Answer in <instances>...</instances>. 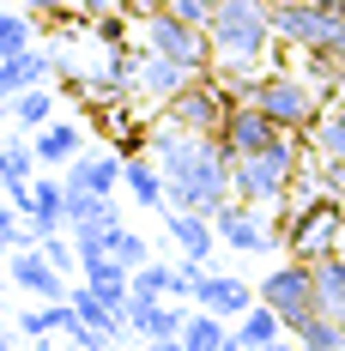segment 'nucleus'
<instances>
[{"instance_id":"nucleus-3","label":"nucleus","mask_w":345,"mask_h":351,"mask_svg":"<svg viewBox=\"0 0 345 351\" xmlns=\"http://www.w3.org/2000/svg\"><path fill=\"white\" fill-rule=\"evenodd\" d=\"M212 36V67H267V49H273V6L267 0H218V12L206 19Z\"/></svg>"},{"instance_id":"nucleus-22","label":"nucleus","mask_w":345,"mask_h":351,"mask_svg":"<svg viewBox=\"0 0 345 351\" xmlns=\"http://www.w3.org/2000/svg\"><path fill=\"white\" fill-rule=\"evenodd\" d=\"M230 333H237V339H242L248 351H267L273 339H285L291 327H285V315H278L273 303H254L248 315H237V321H230Z\"/></svg>"},{"instance_id":"nucleus-14","label":"nucleus","mask_w":345,"mask_h":351,"mask_svg":"<svg viewBox=\"0 0 345 351\" xmlns=\"http://www.w3.org/2000/svg\"><path fill=\"white\" fill-rule=\"evenodd\" d=\"M194 303L212 309V315H224V321H237V315H248V309L261 303V291L242 279V273H206L200 291H194Z\"/></svg>"},{"instance_id":"nucleus-19","label":"nucleus","mask_w":345,"mask_h":351,"mask_svg":"<svg viewBox=\"0 0 345 351\" xmlns=\"http://www.w3.org/2000/svg\"><path fill=\"white\" fill-rule=\"evenodd\" d=\"M121 164H128V158H121V152H79V158H73L67 170V188H91V194H115V188H121Z\"/></svg>"},{"instance_id":"nucleus-12","label":"nucleus","mask_w":345,"mask_h":351,"mask_svg":"<svg viewBox=\"0 0 345 351\" xmlns=\"http://www.w3.org/2000/svg\"><path fill=\"white\" fill-rule=\"evenodd\" d=\"M285 128H278L273 115L261 104H230V115H224V128H218V140H224V152L230 158H248V152H267V145L278 140Z\"/></svg>"},{"instance_id":"nucleus-15","label":"nucleus","mask_w":345,"mask_h":351,"mask_svg":"<svg viewBox=\"0 0 345 351\" xmlns=\"http://www.w3.org/2000/svg\"><path fill=\"white\" fill-rule=\"evenodd\" d=\"M182 321L188 309L176 303V297H128V327H134V339H176L182 333Z\"/></svg>"},{"instance_id":"nucleus-2","label":"nucleus","mask_w":345,"mask_h":351,"mask_svg":"<svg viewBox=\"0 0 345 351\" xmlns=\"http://www.w3.org/2000/svg\"><path fill=\"white\" fill-rule=\"evenodd\" d=\"M303 170H309V134H278L267 152H248V158L230 164V188L248 206L278 212L291 200V188L303 182Z\"/></svg>"},{"instance_id":"nucleus-20","label":"nucleus","mask_w":345,"mask_h":351,"mask_svg":"<svg viewBox=\"0 0 345 351\" xmlns=\"http://www.w3.org/2000/svg\"><path fill=\"white\" fill-rule=\"evenodd\" d=\"M31 145H36V158H43V170H61V164H73V158L85 152V128L55 115L49 128H36V134H31Z\"/></svg>"},{"instance_id":"nucleus-34","label":"nucleus","mask_w":345,"mask_h":351,"mask_svg":"<svg viewBox=\"0 0 345 351\" xmlns=\"http://www.w3.org/2000/svg\"><path fill=\"white\" fill-rule=\"evenodd\" d=\"M158 6H170V12H182V19H194V25H206L212 12H218V0H158Z\"/></svg>"},{"instance_id":"nucleus-11","label":"nucleus","mask_w":345,"mask_h":351,"mask_svg":"<svg viewBox=\"0 0 345 351\" xmlns=\"http://www.w3.org/2000/svg\"><path fill=\"white\" fill-rule=\"evenodd\" d=\"M6 273H12V285H19V291H31L36 303H55V297H67V285H73L67 273L49 261V248H43V243L12 248V254H6Z\"/></svg>"},{"instance_id":"nucleus-9","label":"nucleus","mask_w":345,"mask_h":351,"mask_svg":"<svg viewBox=\"0 0 345 351\" xmlns=\"http://www.w3.org/2000/svg\"><path fill=\"white\" fill-rule=\"evenodd\" d=\"M261 291V303H273L285 327H303V321L321 309L315 303V261H297V254H285L278 267H267V279L254 285Z\"/></svg>"},{"instance_id":"nucleus-32","label":"nucleus","mask_w":345,"mask_h":351,"mask_svg":"<svg viewBox=\"0 0 345 351\" xmlns=\"http://www.w3.org/2000/svg\"><path fill=\"white\" fill-rule=\"evenodd\" d=\"M309 182L327 188L333 200H345V158H309Z\"/></svg>"},{"instance_id":"nucleus-43","label":"nucleus","mask_w":345,"mask_h":351,"mask_svg":"<svg viewBox=\"0 0 345 351\" xmlns=\"http://www.w3.org/2000/svg\"><path fill=\"white\" fill-rule=\"evenodd\" d=\"M0 285H12V273H6V248H0Z\"/></svg>"},{"instance_id":"nucleus-36","label":"nucleus","mask_w":345,"mask_h":351,"mask_svg":"<svg viewBox=\"0 0 345 351\" xmlns=\"http://www.w3.org/2000/svg\"><path fill=\"white\" fill-rule=\"evenodd\" d=\"M128 0H79V19H104V12H121Z\"/></svg>"},{"instance_id":"nucleus-31","label":"nucleus","mask_w":345,"mask_h":351,"mask_svg":"<svg viewBox=\"0 0 345 351\" xmlns=\"http://www.w3.org/2000/svg\"><path fill=\"white\" fill-rule=\"evenodd\" d=\"M170 291H176V267H164V261L134 267V297H170Z\"/></svg>"},{"instance_id":"nucleus-30","label":"nucleus","mask_w":345,"mask_h":351,"mask_svg":"<svg viewBox=\"0 0 345 351\" xmlns=\"http://www.w3.org/2000/svg\"><path fill=\"white\" fill-rule=\"evenodd\" d=\"M104 254H115V261H121V267H145V261H152V243H145V237H139L134 224H121V230H115V237H109V248Z\"/></svg>"},{"instance_id":"nucleus-17","label":"nucleus","mask_w":345,"mask_h":351,"mask_svg":"<svg viewBox=\"0 0 345 351\" xmlns=\"http://www.w3.org/2000/svg\"><path fill=\"white\" fill-rule=\"evenodd\" d=\"M121 188L134 194L139 212H164V206H170V188H164V170H158L152 152H128V164H121Z\"/></svg>"},{"instance_id":"nucleus-44","label":"nucleus","mask_w":345,"mask_h":351,"mask_svg":"<svg viewBox=\"0 0 345 351\" xmlns=\"http://www.w3.org/2000/svg\"><path fill=\"white\" fill-rule=\"evenodd\" d=\"M224 351H248V346H242V339H237V333H230V339H224Z\"/></svg>"},{"instance_id":"nucleus-8","label":"nucleus","mask_w":345,"mask_h":351,"mask_svg":"<svg viewBox=\"0 0 345 351\" xmlns=\"http://www.w3.org/2000/svg\"><path fill=\"white\" fill-rule=\"evenodd\" d=\"M224 115H230V91H224L212 73L188 79L170 104L158 109V121H164V128H188V134H218V128H224Z\"/></svg>"},{"instance_id":"nucleus-28","label":"nucleus","mask_w":345,"mask_h":351,"mask_svg":"<svg viewBox=\"0 0 345 351\" xmlns=\"http://www.w3.org/2000/svg\"><path fill=\"white\" fill-rule=\"evenodd\" d=\"M291 333H297V346H303V351H345V321L321 315V309H315L303 327H291Z\"/></svg>"},{"instance_id":"nucleus-26","label":"nucleus","mask_w":345,"mask_h":351,"mask_svg":"<svg viewBox=\"0 0 345 351\" xmlns=\"http://www.w3.org/2000/svg\"><path fill=\"white\" fill-rule=\"evenodd\" d=\"M49 121H55V85H31V91L12 97V128H19V134H36V128H49Z\"/></svg>"},{"instance_id":"nucleus-42","label":"nucleus","mask_w":345,"mask_h":351,"mask_svg":"<svg viewBox=\"0 0 345 351\" xmlns=\"http://www.w3.org/2000/svg\"><path fill=\"white\" fill-rule=\"evenodd\" d=\"M0 188H6V140H0Z\"/></svg>"},{"instance_id":"nucleus-23","label":"nucleus","mask_w":345,"mask_h":351,"mask_svg":"<svg viewBox=\"0 0 345 351\" xmlns=\"http://www.w3.org/2000/svg\"><path fill=\"white\" fill-rule=\"evenodd\" d=\"M309 152L315 158H345V91H333L321 104V121L309 128Z\"/></svg>"},{"instance_id":"nucleus-41","label":"nucleus","mask_w":345,"mask_h":351,"mask_svg":"<svg viewBox=\"0 0 345 351\" xmlns=\"http://www.w3.org/2000/svg\"><path fill=\"white\" fill-rule=\"evenodd\" d=\"M85 351H115V339H91V346H85Z\"/></svg>"},{"instance_id":"nucleus-21","label":"nucleus","mask_w":345,"mask_h":351,"mask_svg":"<svg viewBox=\"0 0 345 351\" xmlns=\"http://www.w3.org/2000/svg\"><path fill=\"white\" fill-rule=\"evenodd\" d=\"M49 73H61V61H55L49 49L0 55V79H6V91H12V97H19V91H31V85H49Z\"/></svg>"},{"instance_id":"nucleus-35","label":"nucleus","mask_w":345,"mask_h":351,"mask_svg":"<svg viewBox=\"0 0 345 351\" xmlns=\"http://www.w3.org/2000/svg\"><path fill=\"white\" fill-rule=\"evenodd\" d=\"M25 12H36V19H73L79 12V0H19Z\"/></svg>"},{"instance_id":"nucleus-7","label":"nucleus","mask_w":345,"mask_h":351,"mask_svg":"<svg viewBox=\"0 0 345 351\" xmlns=\"http://www.w3.org/2000/svg\"><path fill=\"white\" fill-rule=\"evenodd\" d=\"M340 25H345V12L321 6V0H285V6H273V36H278V49H291V55L333 49Z\"/></svg>"},{"instance_id":"nucleus-13","label":"nucleus","mask_w":345,"mask_h":351,"mask_svg":"<svg viewBox=\"0 0 345 351\" xmlns=\"http://www.w3.org/2000/svg\"><path fill=\"white\" fill-rule=\"evenodd\" d=\"M188 79H200V73H188L182 61H170V55H158V49H139L134 61V97H145V104H170L176 91L188 85Z\"/></svg>"},{"instance_id":"nucleus-24","label":"nucleus","mask_w":345,"mask_h":351,"mask_svg":"<svg viewBox=\"0 0 345 351\" xmlns=\"http://www.w3.org/2000/svg\"><path fill=\"white\" fill-rule=\"evenodd\" d=\"M315 303H321V315L345 321V254H321L315 261Z\"/></svg>"},{"instance_id":"nucleus-27","label":"nucleus","mask_w":345,"mask_h":351,"mask_svg":"<svg viewBox=\"0 0 345 351\" xmlns=\"http://www.w3.org/2000/svg\"><path fill=\"white\" fill-rule=\"evenodd\" d=\"M36 176H43V158H36L31 134H12V140H6V188H0V194L25 188V182H36Z\"/></svg>"},{"instance_id":"nucleus-37","label":"nucleus","mask_w":345,"mask_h":351,"mask_svg":"<svg viewBox=\"0 0 345 351\" xmlns=\"http://www.w3.org/2000/svg\"><path fill=\"white\" fill-rule=\"evenodd\" d=\"M0 351H19V321H12V327L0 321Z\"/></svg>"},{"instance_id":"nucleus-25","label":"nucleus","mask_w":345,"mask_h":351,"mask_svg":"<svg viewBox=\"0 0 345 351\" xmlns=\"http://www.w3.org/2000/svg\"><path fill=\"white\" fill-rule=\"evenodd\" d=\"M224 339H230V321L194 303L188 321H182V346H188V351H224Z\"/></svg>"},{"instance_id":"nucleus-46","label":"nucleus","mask_w":345,"mask_h":351,"mask_svg":"<svg viewBox=\"0 0 345 351\" xmlns=\"http://www.w3.org/2000/svg\"><path fill=\"white\" fill-rule=\"evenodd\" d=\"M340 254H345V237H340Z\"/></svg>"},{"instance_id":"nucleus-1","label":"nucleus","mask_w":345,"mask_h":351,"mask_svg":"<svg viewBox=\"0 0 345 351\" xmlns=\"http://www.w3.org/2000/svg\"><path fill=\"white\" fill-rule=\"evenodd\" d=\"M145 152L158 158L164 170V188H170V206L182 212H218L224 200H237L230 188V152L218 134H188V128H164L152 121L145 128Z\"/></svg>"},{"instance_id":"nucleus-5","label":"nucleus","mask_w":345,"mask_h":351,"mask_svg":"<svg viewBox=\"0 0 345 351\" xmlns=\"http://www.w3.org/2000/svg\"><path fill=\"white\" fill-rule=\"evenodd\" d=\"M254 104L273 115L285 134H309L315 121H321V104H327V91L315 85L303 67H267L261 73V91H254Z\"/></svg>"},{"instance_id":"nucleus-33","label":"nucleus","mask_w":345,"mask_h":351,"mask_svg":"<svg viewBox=\"0 0 345 351\" xmlns=\"http://www.w3.org/2000/svg\"><path fill=\"white\" fill-rule=\"evenodd\" d=\"M200 279H206V261H188V254H182V261H176V303H194V291H200Z\"/></svg>"},{"instance_id":"nucleus-6","label":"nucleus","mask_w":345,"mask_h":351,"mask_svg":"<svg viewBox=\"0 0 345 351\" xmlns=\"http://www.w3.org/2000/svg\"><path fill=\"white\" fill-rule=\"evenodd\" d=\"M139 49H158V55L182 61L188 73H212V61H218L206 25L182 19V12H170V6H145V12H139Z\"/></svg>"},{"instance_id":"nucleus-10","label":"nucleus","mask_w":345,"mask_h":351,"mask_svg":"<svg viewBox=\"0 0 345 351\" xmlns=\"http://www.w3.org/2000/svg\"><path fill=\"white\" fill-rule=\"evenodd\" d=\"M212 224H218V243L237 248V254H273V248H285L278 212L248 206V200H224V206L212 212Z\"/></svg>"},{"instance_id":"nucleus-38","label":"nucleus","mask_w":345,"mask_h":351,"mask_svg":"<svg viewBox=\"0 0 345 351\" xmlns=\"http://www.w3.org/2000/svg\"><path fill=\"white\" fill-rule=\"evenodd\" d=\"M145 351H188V346H182V333H176V339H145Z\"/></svg>"},{"instance_id":"nucleus-40","label":"nucleus","mask_w":345,"mask_h":351,"mask_svg":"<svg viewBox=\"0 0 345 351\" xmlns=\"http://www.w3.org/2000/svg\"><path fill=\"white\" fill-rule=\"evenodd\" d=\"M267 351H303V346H297V333H285V339H273Z\"/></svg>"},{"instance_id":"nucleus-4","label":"nucleus","mask_w":345,"mask_h":351,"mask_svg":"<svg viewBox=\"0 0 345 351\" xmlns=\"http://www.w3.org/2000/svg\"><path fill=\"white\" fill-rule=\"evenodd\" d=\"M309 182V176H303ZM278 237H285V254H297V261H321V254H333L345 237V200H333L327 188H315L291 206H278Z\"/></svg>"},{"instance_id":"nucleus-29","label":"nucleus","mask_w":345,"mask_h":351,"mask_svg":"<svg viewBox=\"0 0 345 351\" xmlns=\"http://www.w3.org/2000/svg\"><path fill=\"white\" fill-rule=\"evenodd\" d=\"M25 49H36V12H6L0 6V55H25Z\"/></svg>"},{"instance_id":"nucleus-39","label":"nucleus","mask_w":345,"mask_h":351,"mask_svg":"<svg viewBox=\"0 0 345 351\" xmlns=\"http://www.w3.org/2000/svg\"><path fill=\"white\" fill-rule=\"evenodd\" d=\"M0 121H12V91H6V79H0Z\"/></svg>"},{"instance_id":"nucleus-18","label":"nucleus","mask_w":345,"mask_h":351,"mask_svg":"<svg viewBox=\"0 0 345 351\" xmlns=\"http://www.w3.org/2000/svg\"><path fill=\"white\" fill-rule=\"evenodd\" d=\"M79 279L91 285L109 309H128V297H134V267H121L115 254H85L79 261Z\"/></svg>"},{"instance_id":"nucleus-45","label":"nucleus","mask_w":345,"mask_h":351,"mask_svg":"<svg viewBox=\"0 0 345 351\" xmlns=\"http://www.w3.org/2000/svg\"><path fill=\"white\" fill-rule=\"evenodd\" d=\"M267 6H285V0H267Z\"/></svg>"},{"instance_id":"nucleus-16","label":"nucleus","mask_w":345,"mask_h":351,"mask_svg":"<svg viewBox=\"0 0 345 351\" xmlns=\"http://www.w3.org/2000/svg\"><path fill=\"white\" fill-rule=\"evenodd\" d=\"M164 230H170V243L182 248L188 261H212V248H218V224H212V212L164 206Z\"/></svg>"}]
</instances>
